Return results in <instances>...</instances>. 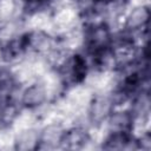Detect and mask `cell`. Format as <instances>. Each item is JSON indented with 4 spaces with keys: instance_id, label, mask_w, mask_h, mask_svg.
<instances>
[{
    "instance_id": "obj_5",
    "label": "cell",
    "mask_w": 151,
    "mask_h": 151,
    "mask_svg": "<svg viewBox=\"0 0 151 151\" xmlns=\"http://www.w3.org/2000/svg\"><path fill=\"white\" fill-rule=\"evenodd\" d=\"M92 142V137L86 126L76 124L68 129H65L60 147L67 150H78L84 149L88 143Z\"/></svg>"
},
{
    "instance_id": "obj_2",
    "label": "cell",
    "mask_w": 151,
    "mask_h": 151,
    "mask_svg": "<svg viewBox=\"0 0 151 151\" xmlns=\"http://www.w3.org/2000/svg\"><path fill=\"white\" fill-rule=\"evenodd\" d=\"M114 110V105L110 93L97 92L92 96L86 110V117L88 124L93 126H100L106 122L111 112Z\"/></svg>"
},
{
    "instance_id": "obj_7",
    "label": "cell",
    "mask_w": 151,
    "mask_h": 151,
    "mask_svg": "<svg viewBox=\"0 0 151 151\" xmlns=\"http://www.w3.org/2000/svg\"><path fill=\"white\" fill-rule=\"evenodd\" d=\"M106 126L109 132H124L132 133L133 131V116L130 110H113L106 119Z\"/></svg>"
},
{
    "instance_id": "obj_4",
    "label": "cell",
    "mask_w": 151,
    "mask_h": 151,
    "mask_svg": "<svg viewBox=\"0 0 151 151\" xmlns=\"http://www.w3.org/2000/svg\"><path fill=\"white\" fill-rule=\"evenodd\" d=\"M149 20V5H136L124 15V31H126L133 37L147 31Z\"/></svg>"
},
{
    "instance_id": "obj_8",
    "label": "cell",
    "mask_w": 151,
    "mask_h": 151,
    "mask_svg": "<svg viewBox=\"0 0 151 151\" xmlns=\"http://www.w3.org/2000/svg\"><path fill=\"white\" fill-rule=\"evenodd\" d=\"M39 146V130L34 126L18 130L14 134L13 147L20 151L37 150Z\"/></svg>"
},
{
    "instance_id": "obj_6",
    "label": "cell",
    "mask_w": 151,
    "mask_h": 151,
    "mask_svg": "<svg viewBox=\"0 0 151 151\" xmlns=\"http://www.w3.org/2000/svg\"><path fill=\"white\" fill-rule=\"evenodd\" d=\"M65 127L61 122H51L39 130V146L38 149H57L60 147L61 138Z\"/></svg>"
},
{
    "instance_id": "obj_9",
    "label": "cell",
    "mask_w": 151,
    "mask_h": 151,
    "mask_svg": "<svg viewBox=\"0 0 151 151\" xmlns=\"http://www.w3.org/2000/svg\"><path fill=\"white\" fill-rule=\"evenodd\" d=\"M105 150H136L137 143L132 133L124 132H109L103 142Z\"/></svg>"
},
{
    "instance_id": "obj_1",
    "label": "cell",
    "mask_w": 151,
    "mask_h": 151,
    "mask_svg": "<svg viewBox=\"0 0 151 151\" xmlns=\"http://www.w3.org/2000/svg\"><path fill=\"white\" fill-rule=\"evenodd\" d=\"M84 28V46L83 51L85 52H99L110 47L113 32L111 26L105 22H96L83 26Z\"/></svg>"
},
{
    "instance_id": "obj_3",
    "label": "cell",
    "mask_w": 151,
    "mask_h": 151,
    "mask_svg": "<svg viewBox=\"0 0 151 151\" xmlns=\"http://www.w3.org/2000/svg\"><path fill=\"white\" fill-rule=\"evenodd\" d=\"M48 100V93L41 80H35L31 84H27L20 90L19 101L24 110L35 111L46 105Z\"/></svg>"
}]
</instances>
